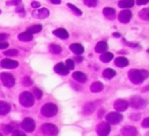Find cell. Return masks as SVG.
Instances as JSON below:
<instances>
[{"label":"cell","instance_id":"cell-1","mask_svg":"<svg viewBox=\"0 0 149 136\" xmlns=\"http://www.w3.org/2000/svg\"><path fill=\"white\" fill-rule=\"evenodd\" d=\"M147 77V72L144 70H138V69H132L129 71V79L134 84H141L143 83L144 79Z\"/></svg>","mask_w":149,"mask_h":136},{"label":"cell","instance_id":"cell-2","mask_svg":"<svg viewBox=\"0 0 149 136\" xmlns=\"http://www.w3.org/2000/svg\"><path fill=\"white\" fill-rule=\"evenodd\" d=\"M34 95L29 91H23L19 95V104L23 107L30 108L34 105Z\"/></svg>","mask_w":149,"mask_h":136},{"label":"cell","instance_id":"cell-3","mask_svg":"<svg viewBox=\"0 0 149 136\" xmlns=\"http://www.w3.org/2000/svg\"><path fill=\"white\" fill-rule=\"evenodd\" d=\"M57 111H58L57 107H56L54 104H51V103L45 104V105L41 108V114L44 117H47V118L55 116L56 114H57Z\"/></svg>","mask_w":149,"mask_h":136},{"label":"cell","instance_id":"cell-4","mask_svg":"<svg viewBox=\"0 0 149 136\" xmlns=\"http://www.w3.org/2000/svg\"><path fill=\"white\" fill-rule=\"evenodd\" d=\"M0 78L2 81L3 85H5L6 87H13L15 83V79L10 73L8 72H3L0 74Z\"/></svg>","mask_w":149,"mask_h":136},{"label":"cell","instance_id":"cell-5","mask_svg":"<svg viewBox=\"0 0 149 136\" xmlns=\"http://www.w3.org/2000/svg\"><path fill=\"white\" fill-rule=\"evenodd\" d=\"M42 131L44 132V134L46 135H49V136H55L58 134V129L54 124L51 123H45L42 125L41 127Z\"/></svg>","mask_w":149,"mask_h":136},{"label":"cell","instance_id":"cell-6","mask_svg":"<svg viewBox=\"0 0 149 136\" xmlns=\"http://www.w3.org/2000/svg\"><path fill=\"white\" fill-rule=\"evenodd\" d=\"M110 131H111V128L107 122H101L98 124L97 128H96V132L99 136H107L110 133Z\"/></svg>","mask_w":149,"mask_h":136},{"label":"cell","instance_id":"cell-7","mask_svg":"<svg viewBox=\"0 0 149 136\" xmlns=\"http://www.w3.org/2000/svg\"><path fill=\"white\" fill-rule=\"evenodd\" d=\"M123 120V116L118 112H111L106 115V121L108 124H118Z\"/></svg>","mask_w":149,"mask_h":136},{"label":"cell","instance_id":"cell-8","mask_svg":"<svg viewBox=\"0 0 149 136\" xmlns=\"http://www.w3.org/2000/svg\"><path fill=\"white\" fill-rule=\"evenodd\" d=\"M35 121L33 119H31V118H26L22 122V128L27 132H33L35 130Z\"/></svg>","mask_w":149,"mask_h":136},{"label":"cell","instance_id":"cell-9","mask_svg":"<svg viewBox=\"0 0 149 136\" xmlns=\"http://www.w3.org/2000/svg\"><path fill=\"white\" fill-rule=\"evenodd\" d=\"M113 107H114V109H116V111H118V112L126 111V110L128 109V107H129V104H128V102H127L126 100L118 99V100H116V101L114 102Z\"/></svg>","mask_w":149,"mask_h":136},{"label":"cell","instance_id":"cell-10","mask_svg":"<svg viewBox=\"0 0 149 136\" xmlns=\"http://www.w3.org/2000/svg\"><path fill=\"white\" fill-rule=\"evenodd\" d=\"M128 104L132 108H134V109H140V108H142L143 106H144L145 102H144V100L140 97H133V98H131L130 103H128Z\"/></svg>","mask_w":149,"mask_h":136},{"label":"cell","instance_id":"cell-11","mask_svg":"<svg viewBox=\"0 0 149 136\" xmlns=\"http://www.w3.org/2000/svg\"><path fill=\"white\" fill-rule=\"evenodd\" d=\"M132 17V12L128 9H124L118 13V21L122 23H128L131 21Z\"/></svg>","mask_w":149,"mask_h":136},{"label":"cell","instance_id":"cell-12","mask_svg":"<svg viewBox=\"0 0 149 136\" xmlns=\"http://www.w3.org/2000/svg\"><path fill=\"white\" fill-rule=\"evenodd\" d=\"M0 66L6 68V69H13V68H17L19 66V62L11 59H3L0 62Z\"/></svg>","mask_w":149,"mask_h":136},{"label":"cell","instance_id":"cell-13","mask_svg":"<svg viewBox=\"0 0 149 136\" xmlns=\"http://www.w3.org/2000/svg\"><path fill=\"white\" fill-rule=\"evenodd\" d=\"M50 14L49 10L47 8H41L38 9V10H35L33 12V16L36 17V19H44L46 17H48Z\"/></svg>","mask_w":149,"mask_h":136},{"label":"cell","instance_id":"cell-14","mask_svg":"<svg viewBox=\"0 0 149 136\" xmlns=\"http://www.w3.org/2000/svg\"><path fill=\"white\" fill-rule=\"evenodd\" d=\"M122 134L124 136H136L138 134V130L134 126H125L122 129Z\"/></svg>","mask_w":149,"mask_h":136},{"label":"cell","instance_id":"cell-15","mask_svg":"<svg viewBox=\"0 0 149 136\" xmlns=\"http://www.w3.org/2000/svg\"><path fill=\"white\" fill-rule=\"evenodd\" d=\"M54 71H55L56 73H58V74H60V75H66L70 70L66 68V66H65V64H64V63H58V64H56V65L54 66Z\"/></svg>","mask_w":149,"mask_h":136},{"label":"cell","instance_id":"cell-16","mask_svg":"<svg viewBox=\"0 0 149 136\" xmlns=\"http://www.w3.org/2000/svg\"><path fill=\"white\" fill-rule=\"evenodd\" d=\"M70 49L72 53H74L77 56L82 55L84 52V47L81 45V44H78V43H74L70 46Z\"/></svg>","mask_w":149,"mask_h":136},{"label":"cell","instance_id":"cell-17","mask_svg":"<svg viewBox=\"0 0 149 136\" xmlns=\"http://www.w3.org/2000/svg\"><path fill=\"white\" fill-rule=\"evenodd\" d=\"M10 110H11V106L8 103L0 101V116L8 114L10 112Z\"/></svg>","mask_w":149,"mask_h":136},{"label":"cell","instance_id":"cell-18","mask_svg":"<svg viewBox=\"0 0 149 136\" xmlns=\"http://www.w3.org/2000/svg\"><path fill=\"white\" fill-rule=\"evenodd\" d=\"M103 14L106 19H110V21H111V19H114V17L116 16V10H114L113 8H111V7H105V8L103 9Z\"/></svg>","mask_w":149,"mask_h":136},{"label":"cell","instance_id":"cell-19","mask_svg":"<svg viewBox=\"0 0 149 136\" xmlns=\"http://www.w3.org/2000/svg\"><path fill=\"white\" fill-rule=\"evenodd\" d=\"M53 35L61 40H65L68 38V33L66 32V30H64V29L55 30V31H53Z\"/></svg>","mask_w":149,"mask_h":136},{"label":"cell","instance_id":"cell-20","mask_svg":"<svg viewBox=\"0 0 149 136\" xmlns=\"http://www.w3.org/2000/svg\"><path fill=\"white\" fill-rule=\"evenodd\" d=\"M135 4V1L134 0H120L118 1V6L120 8H130V7H133Z\"/></svg>","mask_w":149,"mask_h":136},{"label":"cell","instance_id":"cell-21","mask_svg":"<svg viewBox=\"0 0 149 136\" xmlns=\"http://www.w3.org/2000/svg\"><path fill=\"white\" fill-rule=\"evenodd\" d=\"M72 77H74V80H77V81L82 82V83L87 81V76H86L83 72H80V71H77V72L72 73Z\"/></svg>","mask_w":149,"mask_h":136},{"label":"cell","instance_id":"cell-22","mask_svg":"<svg viewBox=\"0 0 149 136\" xmlns=\"http://www.w3.org/2000/svg\"><path fill=\"white\" fill-rule=\"evenodd\" d=\"M107 43L104 41H100L97 43V45H96L95 47V51L97 52V53H104V52L107 50Z\"/></svg>","mask_w":149,"mask_h":136},{"label":"cell","instance_id":"cell-23","mask_svg":"<svg viewBox=\"0 0 149 136\" xmlns=\"http://www.w3.org/2000/svg\"><path fill=\"white\" fill-rule=\"evenodd\" d=\"M114 64L118 67H126L129 65V60L126 57H118L114 61Z\"/></svg>","mask_w":149,"mask_h":136},{"label":"cell","instance_id":"cell-24","mask_svg":"<svg viewBox=\"0 0 149 136\" xmlns=\"http://www.w3.org/2000/svg\"><path fill=\"white\" fill-rule=\"evenodd\" d=\"M94 111H95V104H93V103L86 104L83 108V113L85 114V115H90V114H92Z\"/></svg>","mask_w":149,"mask_h":136},{"label":"cell","instance_id":"cell-25","mask_svg":"<svg viewBox=\"0 0 149 136\" xmlns=\"http://www.w3.org/2000/svg\"><path fill=\"white\" fill-rule=\"evenodd\" d=\"M103 84H102V82H99V81H96V82H93L91 84V87H90V91H92V93H99V91H101L102 89H103Z\"/></svg>","mask_w":149,"mask_h":136},{"label":"cell","instance_id":"cell-26","mask_svg":"<svg viewBox=\"0 0 149 136\" xmlns=\"http://www.w3.org/2000/svg\"><path fill=\"white\" fill-rule=\"evenodd\" d=\"M17 39L23 42H30L33 40V35H31V34L28 33V32H25V33L19 34V35L17 36Z\"/></svg>","mask_w":149,"mask_h":136},{"label":"cell","instance_id":"cell-27","mask_svg":"<svg viewBox=\"0 0 149 136\" xmlns=\"http://www.w3.org/2000/svg\"><path fill=\"white\" fill-rule=\"evenodd\" d=\"M112 58H113V54L110 53V52H104V53H102L100 55L99 59L104 63H108L109 61H111Z\"/></svg>","mask_w":149,"mask_h":136},{"label":"cell","instance_id":"cell-28","mask_svg":"<svg viewBox=\"0 0 149 136\" xmlns=\"http://www.w3.org/2000/svg\"><path fill=\"white\" fill-rule=\"evenodd\" d=\"M116 74V72L113 70V69H111V68H106L105 70L103 71V77L106 79H111L112 77H114Z\"/></svg>","mask_w":149,"mask_h":136},{"label":"cell","instance_id":"cell-29","mask_svg":"<svg viewBox=\"0 0 149 136\" xmlns=\"http://www.w3.org/2000/svg\"><path fill=\"white\" fill-rule=\"evenodd\" d=\"M139 17H140L141 19H143V21H148L149 19V9L148 8H144L142 9V10L139 11L138 13Z\"/></svg>","mask_w":149,"mask_h":136},{"label":"cell","instance_id":"cell-30","mask_svg":"<svg viewBox=\"0 0 149 136\" xmlns=\"http://www.w3.org/2000/svg\"><path fill=\"white\" fill-rule=\"evenodd\" d=\"M42 31V25H32V27H30L29 29H28V33H30L31 35H33V34H37L39 33V32Z\"/></svg>","mask_w":149,"mask_h":136},{"label":"cell","instance_id":"cell-31","mask_svg":"<svg viewBox=\"0 0 149 136\" xmlns=\"http://www.w3.org/2000/svg\"><path fill=\"white\" fill-rule=\"evenodd\" d=\"M49 52L52 54H59L61 52V47L56 44H51L49 45Z\"/></svg>","mask_w":149,"mask_h":136},{"label":"cell","instance_id":"cell-32","mask_svg":"<svg viewBox=\"0 0 149 136\" xmlns=\"http://www.w3.org/2000/svg\"><path fill=\"white\" fill-rule=\"evenodd\" d=\"M68 7H70V8L74 11V13L76 15H78V16H81L82 15V10L78 8L77 6H74V4H72V3H68Z\"/></svg>","mask_w":149,"mask_h":136},{"label":"cell","instance_id":"cell-33","mask_svg":"<svg viewBox=\"0 0 149 136\" xmlns=\"http://www.w3.org/2000/svg\"><path fill=\"white\" fill-rule=\"evenodd\" d=\"M4 55L7 57H15V56L19 55V51L15 49H11V50H7L4 52Z\"/></svg>","mask_w":149,"mask_h":136},{"label":"cell","instance_id":"cell-34","mask_svg":"<svg viewBox=\"0 0 149 136\" xmlns=\"http://www.w3.org/2000/svg\"><path fill=\"white\" fill-rule=\"evenodd\" d=\"M83 2L88 7H95L97 5V0H83Z\"/></svg>","mask_w":149,"mask_h":136},{"label":"cell","instance_id":"cell-35","mask_svg":"<svg viewBox=\"0 0 149 136\" xmlns=\"http://www.w3.org/2000/svg\"><path fill=\"white\" fill-rule=\"evenodd\" d=\"M33 93H34V95L36 97V99H38V100L41 99L42 95H43V93H42V91L38 89V87H34V89H33Z\"/></svg>","mask_w":149,"mask_h":136},{"label":"cell","instance_id":"cell-36","mask_svg":"<svg viewBox=\"0 0 149 136\" xmlns=\"http://www.w3.org/2000/svg\"><path fill=\"white\" fill-rule=\"evenodd\" d=\"M65 66L66 68H68V70H72V69H74V60L72 59H68L65 61Z\"/></svg>","mask_w":149,"mask_h":136},{"label":"cell","instance_id":"cell-37","mask_svg":"<svg viewBox=\"0 0 149 136\" xmlns=\"http://www.w3.org/2000/svg\"><path fill=\"white\" fill-rule=\"evenodd\" d=\"M22 3V0H8V1H6V4L7 5H17V6H19V5H21Z\"/></svg>","mask_w":149,"mask_h":136},{"label":"cell","instance_id":"cell-38","mask_svg":"<svg viewBox=\"0 0 149 136\" xmlns=\"http://www.w3.org/2000/svg\"><path fill=\"white\" fill-rule=\"evenodd\" d=\"M32 83H33V81H32V79L30 78V77H28V76L24 77L23 84L25 85V87H30V85H32Z\"/></svg>","mask_w":149,"mask_h":136},{"label":"cell","instance_id":"cell-39","mask_svg":"<svg viewBox=\"0 0 149 136\" xmlns=\"http://www.w3.org/2000/svg\"><path fill=\"white\" fill-rule=\"evenodd\" d=\"M13 136H27L23 131H19V130H15L13 132Z\"/></svg>","mask_w":149,"mask_h":136},{"label":"cell","instance_id":"cell-40","mask_svg":"<svg viewBox=\"0 0 149 136\" xmlns=\"http://www.w3.org/2000/svg\"><path fill=\"white\" fill-rule=\"evenodd\" d=\"M15 11H17V13H23V15H25V9H24V6L23 5H19V6L17 7V9H15Z\"/></svg>","mask_w":149,"mask_h":136},{"label":"cell","instance_id":"cell-41","mask_svg":"<svg viewBox=\"0 0 149 136\" xmlns=\"http://www.w3.org/2000/svg\"><path fill=\"white\" fill-rule=\"evenodd\" d=\"M142 127H144V128L149 127V119L148 118H145V119L142 121Z\"/></svg>","mask_w":149,"mask_h":136},{"label":"cell","instance_id":"cell-42","mask_svg":"<svg viewBox=\"0 0 149 136\" xmlns=\"http://www.w3.org/2000/svg\"><path fill=\"white\" fill-rule=\"evenodd\" d=\"M8 43H6V42H0V50H4L6 49L7 47H8Z\"/></svg>","mask_w":149,"mask_h":136},{"label":"cell","instance_id":"cell-43","mask_svg":"<svg viewBox=\"0 0 149 136\" xmlns=\"http://www.w3.org/2000/svg\"><path fill=\"white\" fill-rule=\"evenodd\" d=\"M148 1L149 0H136V3H137V5H144V4H147Z\"/></svg>","mask_w":149,"mask_h":136},{"label":"cell","instance_id":"cell-44","mask_svg":"<svg viewBox=\"0 0 149 136\" xmlns=\"http://www.w3.org/2000/svg\"><path fill=\"white\" fill-rule=\"evenodd\" d=\"M8 38L7 34H0V42H4Z\"/></svg>","mask_w":149,"mask_h":136},{"label":"cell","instance_id":"cell-45","mask_svg":"<svg viewBox=\"0 0 149 136\" xmlns=\"http://www.w3.org/2000/svg\"><path fill=\"white\" fill-rule=\"evenodd\" d=\"M11 130H13V127H11L10 125L4 126V131L6 132V133H9V132H11Z\"/></svg>","mask_w":149,"mask_h":136},{"label":"cell","instance_id":"cell-46","mask_svg":"<svg viewBox=\"0 0 149 136\" xmlns=\"http://www.w3.org/2000/svg\"><path fill=\"white\" fill-rule=\"evenodd\" d=\"M40 5L41 4H40L39 2H37V1H36V2L34 1V2L32 3V7H34V8H38V7H40Z\"/></svg>","mask_w":149,"mask_h":136},{"label":"cell","instance_id":"cell-47","mask_svg":"<svg viewBox=\"0 0 149 136\" xmlns=\"http://www.w3.org/2000/svg\"><path fill=\"white\" fill-rule=\"evenodd\" d=\"M50 2H52V4L58 5V4H60V2H61V0H50Z\"/></svg>","mask_w":149,"mask_h":136},{"label":"cell","instance_id":"cell-48","mask_svg":"<svg viewBox=\"0 0 149 136\" xmlns=\"http://www.w3.org/2000/svg\"><path fill=\"white\" fill-rule=\"evenodd\" d=\"M130 117L132 120H138V117H140V115L139 114H135V115H131Z\"/></svg>","mask_w":149,"mask_h":136},{"label":"cell","instance_id":"cell-49","mask_svg":"<svg viewBox=\"0 0 149 136\" xmlns=\"http://www.w3.org/2000/svg\"><path fill=\"white\" fill-rule=\"evenodd\" d=\"M74 60H76V61H77L78 63H80V62L83 61V58H82V57H79V56H76V57H74Z\"/></svg>","mask_w":149,"mask_h":136},{"label":"cell","instance_id":"cell-50","mask_svg":"<svg viewBox=\"0 0 149 136\" xmlns=\"http://www.w3.org/2000/svg\"><path fill=\"white\" fill-rule=\"evenodd\" d=\"M113 37L120 38V33H113Z\"/></svg>","mask_w":149,"mask_h":136},{"label":"cell","instance_id":"cell-51","mask_svg":"<svg viewBox=\"0 0 149 136\" xmlns=\"http://www.w3.org/2000/svg\"><path fill=\"white\" fill-rule=\"evenodd\" d=\"M0 136H3V135H2V134H1V133H0Z\"/></svg>","mask_w":149,"mask_h":136},{"label":"cell","instance_id":"cell-52","mask_svg":"<svg viewBox=\"0 0 149 136\" xmlns=\"http://www.w3.org/2000/svg\"><path fill=\"white\" fill-rule=\"evenodd\" d=\"M1 12H2V11H1V9H0V13H1Z\"/></svg>","mask_w":149,"mask_h":136}]
</instances>
